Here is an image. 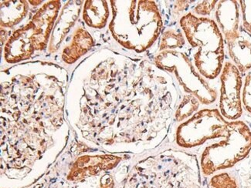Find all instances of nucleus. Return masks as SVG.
Here are the masks:
<instances>
[{
    "label": "nucleus",
    "mask_w": 251,
    "mask_h": 188,
    "mask_svg": "<svg viewBox=\"0 0 251 188\" xmlns=\"http://www.w3.org/2000/svg\"><path fill=\"white\" fill-rule=\"evenodd\" d=\"M179 24L193 48L191 61L196 69L206 80H215L222 72L225 58L224 38L217 23L189 12L180 19Z\"/></svg>",
    "instance_id": "obj_1"
},
{
    "label": "nucleus",
    "mask_w": 251,
    "mask_h": 188,
    "mask_svg": "<svg viewBox=\"0 0 251 188\" xmlns=\"http://www.w3.org/2000/svg\"><path fill=\"white\" fill-rule=\"evenodd\" d=\"M251 152V130L241 120L229 121L224 138L206 146L200 160L204 177L231 168L248 158Z\"/></svg>",
    "instance_id": "obj_2"
},
{
    "label": "nucleus",
    "mask_w": 251,
    "mask_h": 188,
    "mask_svg": "<svg viewBox=\"0 0 251 188\" xmlns=\"http://www.w3.org/2000/svg\"><path fill=\"white\" fill-rule=\"evenodd\" d=\"M122 23L116 32L125 47L140 52L149 48L160 32V16L155 3L146 1L125 2Z\"/></svg>",
    "instance_id": "obj_3"
},
{
    "label": "nucleus",
    "mask_w": 251,
    "mask_h": 188,
    "mask_svg": "<svg viewBox=\"0 0 251 188\" xmlns=\"http://www.w3.org/2000/svg\"><path fill=\"white\" fill-rule=\"evenodd\" d=\"M155 63L166 70L174 72L184 92L197 97L203 105H212L217 101V89L197 71L185 53L166 51L158 55Z\"/></svg>",
    "instance_id": "obj_4"
},
{
    "label": "nucleus",
    "mask_w": 251,
    "mask_h": 188,
    "mask_svg": "<svg viewBox=\"0 0 251 188\" xmlns=\"http://www.w3.org/2000/svg\"><path fill=\"white\" fill-rule=\"evenodd\" d=\"M229 123L218 109H202L178 126L177 144L183 148L193 149L207 141L224 138Z\"/></svg>",
    "instance_id": "obj_5"
},
{
    "label": "nucleus",
    "mask_w": 251,
    "mask_h": 188,
    "mask_svg": "<svg viewBox=\"0 0 251 188\" xmlns=\"http://www.w3.org/2000/svg\"><path fill=\"white\" fill-rule=\"evenodd\" d=\"M243 80L241 73L231 62L226 61L220 73L219 108L227 120H237L243 114Z\"/></svg>",
    "instance_id": "obj_6"
},
{
    "label": "nucleus",
    "mask_w": 251,
    "mask_h": 188,
    "mask_svg": "<svg viewBox=\"0 0 251 188\" xmlns=\"http://www.w3.org/2000/svg\"><path fill=\"white\" fill-rule=\"evenodd\" d=\"M216 23L226 43L240 38V4L236 0L218 1L214 11Z\"/></svg>",
    "instance_id": "obj_7"
},
{
    "label": "nucleus",
    "mask_w": 251,
    "mask_h": 188,
    "mask_svg": "<svg viewBox=\"0 0 251 188\" xmlns=\"http://www.w3.org/2000/svg\"><path fill=\"white\" fill-rule=\"evenodd\" d=\"M228 53L240 73H245L251 69V42L240 38L226 43Z\"/></svg>",
    "instance_id": "obj_8"
},
{
    "label": "nucleus",
    "mask_w": 251,
    "mask_h": 188,
    "mask_svg": "<svg viewBox=\"0 0 251 188\" xmlns=\"http://www.w3.org/2000/svg\"><path fill=\"white\" fill-rule=\"evenodd\" d=\"M201 106V102L193 95L186 94L182 98L180 104L177 109L176 118L178 122L186 121V119L191 118L197 111Z\"/></svg>",
    "instance_id": "obj_9"
},
{
    "label": "nucleus",
    "mask_w": 251,
    "mask_h": 188,
    "mask_svg": "<svg viewBox=\"0 0 251 188\" xmlns=\"http://www.w3.org/2000/svg\"><path fill=\"white\" fill-rule=\"evenodd\" d=\"M210 188H240L237 178L227 172H222L212 175L209 181Z\"/></svg>",
    "instance_id": "obj_10"
},
{
    "label": "nucleus",
    "mask_w": 251,
    "mask_h": 188,
    "mask_svg": "<svg viewBox=\"0 0 251 188\" xmlns=\"http://www.w3.org/2000/svg\"><path fill=\"white\" fill-rule=\"evenodd\" d=\"M186 44L183 35L178 31L170 29L166 31L162 37L161 49H182Z\"/></svg>",
    "instance_id": "obj_11"
},
{
    "label": "nucleus",
    "mask_w": 251,
    "mask_h": 188,
    "mask_svg": "<svg viewBox=\"0 0 251 188\" xmlns=\"http://www.w3.org/2000/svg\"><path fill=\"white\" fill-rule=\"evenodd\" d=\"M218 1H201L193 8L191 13L198 17H208L215 11Z\"/></svg>",
    "instance_id": "obj_12"
},
{
    "label": "nucleus",
    "mask_w": 251,
    "mask_h": 188,
    "mask_svg": "<svg viewBox=\"0 0 251 188\" xmlns=\"http://www.w3.org/2000/svg\"><path fill=\"white\" fill-rule=\"evenodd\" d=\"M239 4L243 29L251 35V0L239 1Z\"/></svg>",
    "instance_id": "obj_13"
},
{
    "label": "nucleus",
    "mask_w": 251,
    "mask_h": 188,
    "mask_svg": "<svg viewBox=\"0 0 251 188\" xmlns=\"http://www.w3.org/2000/svg\"><path fill=\"white\" fill-rule=\"evenodd\" d=\"M242 104L246 111L251 114V73L247 75L242 90Z\"/></svg>",
    "instance_id": "obj_14"
},
{
    "label": "nucleus",
    "mask_w": 251,
    "mask_h": 188,
    "mask_svg": "<svg viewBox=\"0 0 251 188\" xmlns=\"http://www.w3.org/2000/svg\"></svg>",
    "instance_id": "obj_15"
}]
</instances>
